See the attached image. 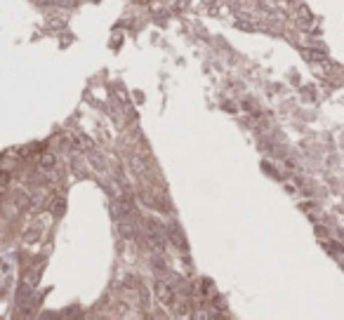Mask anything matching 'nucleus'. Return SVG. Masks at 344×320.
<instances>
[{"label":"nucleus","instance_id":"nucleus-1","mask_svg":"<svg viewBox=\"0 0 344 320\" xmlns=\"http://www.w3.org/2000/svg\"><path fill=\"white\" fill-rule=\"evenodd\" d=\"M156 297L163 306H174V290H172V285L163 283V280H156Z\"/></svg>","mask_w":344,"mask_h":320},{"label":"nucleus","instance_id":"nucleus-2","mask_svg":"<svg viewBox=\"0 0 344 320\" xmlns=\"http://www.w3.org/2000/svg\"><path fill=\"white\" fill-rule=\"evenodd\" d=\"M9 285H12V259L5 257L2 259V294L9 292Z\"/></svg>","mask_w":344,"mask_h":320},{"label":"nucleus","instance_id":"nucleus-3","mask_svg":"<svg viewBox=\"0 0 344 320\" xmlns=\"http://www.w3.org/2000/svg\"><path fill=\"white\" fill-rule=\"evenodd\" d=\"M118 231H120V236H123V238H135L137 236V226L132 222H130V217H123V219H118Z\"/></svg>","mask_w":344,"mask_h":320},{"label":"nucleus","instance_id":"nucleus-4","mask_svg":"<svg viewBox=\"0 0 344 320\" xmlns=\"http://www.w3.org/2000/svg\"><path fill=\"white\" fill-rule=\"evenodd\" d=\"M302 54L311 59V62H318V64H328V57L323 52H316V50H302Z\"/></svg>","mask_w":344,"mask_h":320},{"label":"nucleus","instance_id":"nucleus-5","mask_svg":"<svg viewBox=\"0 0 344 320\" xmlns=\"http://www.w3.org/2000/svg\"><path fill=\"white\" fill-rule=\"evenodd\" d=\"M14 205H17V207H21V210H24V207H28V205H31V198H28V193H24V191H17V193H14Z\"/></svg>","mask_w":344,"mask_h":320},{"label":"nucleus","instance_id":"nucleus-6","mask_svg":"<svg viewBox=\"0 0 344 320\" xmlns=\"http://www.w3.org/2000/svg\"><path fill=\"white\" fill-rule=\"evenodd\" d=\"M130 165L135 167L137 174H146V162L139 158V156H132V158H130Z\"/></svg>","mask_w":344,"mask_h":320},{"label":"nucleus","instance_id":"nucleus-7","mask_svg":"<svg viewBox=\"0 0 344 320\" xmlns=\"http://www.w3.org/2000/svg\"><path fill=\"white\" fill-rule=\"evenodd\" d=\"M55 165H57V158L52 153H43L40 156V167L43 169H50V167H55Z\"/></svg>","mask_w":344,"mask_h":320},{"label":"nucleus","instance_id":"nucleus-8","mask_svg":"<svg viewBox=\"0 0 344 320\" xmlns=\"http://www.w3.org/2000/svg\"><path fill=\"white\" fill-rule=\"evenodd\" d=\"M168 236H170V238L174 240V245H179L181 249L186 247V242H184V238H181V231H179V229H168Z\"/></svg>","mask_w":344,"mask_h":320},{"label":"nucleus","instance_id":"nucleus-9","mask_svg":"<svg viewBox=\"0 0 344 320\" xmlns=\"http://www.w3.org/2000/svg\"><path fill=\"white\" fill-rule=\"evenodd\" d=\"M64 207H66V200H64V196H59L55 200V203H52V212L57 214V217H59V214L64 212Z\"/></svg>","mask_w":344,"mask_h":320},{"label":"nucleus","instance_id":"nucleus-10","mask_svg":"<svg viewBox=\"0 0 344 320\" xmlns=\"http://www.w3.org/2000/svg\"><path fill=\"white\" fill-rule=\"evenodd\" d=\"M326 247L333 249V254H342V252H344V247H342V245H337V242H326Z\"/></svg>","mask_w":344,"mask_h":320},{"label":"nucleus","instance_id":"nucleus-11","mask_svg":"<svg viewBox=\"0 0 344 320\" xmlns=\"http://www.w3.org/2000/svg\"><path fill=\"white\" fill-rule=\"evenodd\" d=\"M299 17L311 19V12H309V9H307V5H302V7H299Z\"/></svg>","mask_w":344,"mask_h":320},{"label":"nucleus","instance_id":"nucleus-12","mask_svg":"<svg viewBox=\"0 0 344 320\" xmlns=\"http://www.w3.org/2000/svg\"><path fill=\"white\" fill-rule=\"evenodd\" d=\"M316 233H318V238H328V229H326V226H318Z\"/></svg>","mask_w":344,"mask_h":320},{"label":"nucleus","instance_id":"nucleus-13","mask_svg":"<svg viewBox=\"0 0 344 320\" xmlns=\"http://www.w3.org/2000/svg\"><path fill=\"white\" fill-rule=\"evenodd\" d=\"M238 28H245V31H253V24H250V21H238Z\"/></svg>","mask_w":344,"mask_h":320}]
</instances>
